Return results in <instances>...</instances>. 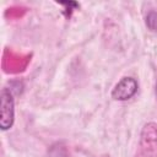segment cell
<instances>
[{
	"mask_svg": "<svg viewBox=\"0 0 157 157\" xmlns=\"http://www.w3.org/2000/svg\"><path fill=\"white\" fill-rule=\"evenodd\" d=\"M136 157H157V124L147 123L142 128Z\"/></svg>",
	"mask_w": 157,
	"mask_h": 157,
	"instance_id": "cell-1",
	"label": "cell"
},
{
	"mask_svg": "<svg viewBox=\"0 0 157 157\" xmlns=\"http://www.w3.org/2000/svg\"><path fill=\"white\" fill-rule=\"evenodd\" d=\"M7 54H9V58H6L5 55H4V64H6V63H9V65L6 66V67H4L5 69V71H9V72H17V71H21V70H23L25 67H26V64H27V60H23V59H21L20 56H15L12 53H9V52H6Z\"/></svg>",
	"mask_w": 157,
	"mask_h": 157,
	"instance_id": "cell-4",
	"label": "cell"
},
{
	"mask_svg": "<svg viewBox=\"0 0 157 157\" xmlns=\"http://www.w3.org/2000/svg\"><path fill=\"white\" fill-rule=\"evenodd\" d=\"M146 23L152 31H157V13L155 11H151L146 17Z\"/></svg>",
	"mask_w": 157,
	"mask_h": 157,
	"instance_id": "cell-5",
	"label": "cell"
},
{
	"mask_svg": "<svg viewBox=\"0 0 157 157\" xmlns=\"http://www.w3.org/2000/svg\"><path fill=\"white\" fill-rule=\"evenodd\" d=\"M15 119V104L11 92L7 88L1 91V117L0 126L2 130H7L12 126Z\"/></svg>",
	"mask_w": 157,
	"mask_h": 157,
	"instance_id": "cell-2",
	"label": "cell"
},
{
	"mask_svg": "<svg viewBox=\"0 0 157 157\" xmlns=\"http://www.w3.org/2000/svg\"><path fill=\"white\" fill-rule=\"evenodd\" d=\"M137 91V82L132 77H123L113 88L112 98L115 101H128Z\"/></svg>",
	"mask_w": 157,
	"mask_h": 157,
	"instance_id": "cell-3",
	"label": "cell"
}]
</instances>
